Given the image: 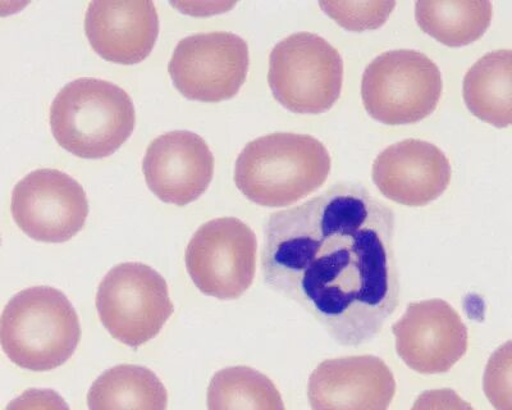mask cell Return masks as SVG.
<instances>
[{
    "label": "cell",
    "mask_w": 512,
    "mask_h": 410,
    "mask_svg": "<svg viewBox=\"0 0 512 410\" xmlns=\"http://www.w3.org/2000/svg\"><path fill=\"white\" fill-rule=\"evenodd\" d=\"M319 7L344 29L363 33L386 24L396 2H320Z\"/></svg>",
    "instance_id": "20"
},
{
    "label": "cell",
    "mask_w": 512,
    "mask_h": 410,
    "mask_svg": "<svg viewBox=\"0 0 512 410\" xmlns=\"http://www.w3.org/2000/svg\"><path fill=\"white\" fill-rule=\"evenodd\" d=\"M484 391L497 410H511V343L501 346L489 359Z\"/></svg>",
    "instance_id": "21"
},
{
    "label": "cell",
    "mask_w": 512,
    "mask_h": 410,
    "mask_svg": "<svg viewBox=\"0 0 512 410\" xmlns=\"http://www.w3.org/2000/svg\"><path fill=\"white\" fill-rule=\"evenodd\" d=\"M372 176L384 198L406 207H424L448 189L452 167L437 145L406 139L374 159Z\"/></svg>",
    "instance_id": "13"
},
{
    "label": "cell",
    "mask_w": 512,
    "mask_h": 410,
    "mask_svg": "<svg viewBox=\"0 0 512 410\" xmlns=\"http://www.w3.org/2000/svg\"><path fill=\"white\" fill-rule=\"evenodd\" d=\"M395 229L390 205L364 185L338 182L269 216L265 285L312 314L338 344L369 343L399 307Z\"/></svg>",
    "instance_id": "1"
},
{
    "label": "cell",
    "mask_w": 512,
    "mask_h": 410,
    "mask_svg": "<svg viewBox=\"0 0 512 410\" xmlns=\"http://www.w3.org/2000/svg\"><path fill=\"white\" fill-rule=\"evenodd\" d=\"M11 212L16 225L29 238L41 243H66L84 229L89 200L73 177L41 168L17 182Z\"/></svg>",
    "instance_id": "10"
},
{
    "label": "cell",
    "mask_w": 512,
    "mask_h": 410,
    "mask_svg": "<svg viewBox=\"0 0 512 410\" xmlns=\"http://www.w3.org/2000/svg\"><path fill=\"white\" fill-rule=\"evenodd\" d=\"M208 410H286L271 378L246 366L228 367L213 376Z\"/></svg>",
    "instance_id": "19"
},
{
    "label": "cell",
    "mask_w": 512,
    "mask_h": 410,
    "mask_svg": "<svg viewBox=\"0 0 512 410\" xmlns=\"http://www.w3.org/2000/svg\"><path fill=\"white\" fill-rule=\"evenodd\" d=\"M396 352L406 366L422 375L446 373L464 357L469 332L460 314L442 299L408 304L393 323Z\"/></svg>",
    "instance_id": "11"
},
{
    "label": "cell",
    "mask_w": 512,
    "mask_h": 410,
    "mask_svg": "<svg viewBox=\"0 0 512 410\" xmlns=\"http://www.w3.org/2000/svg\"><path fill=\"white\" fill-rule=\"evenodd\" d=\"M86 36L100 57L118 65H136L152 53L159 35L153 2H91Z\"/></svg>",
    "instance_id": "15"
},
{
    "label": "cell",
    "mask_w": 512,
    "mask_h": 410,
    "mask_svg": "<svg viewBox=\"0 0 512 410\" xmlns=\"http://www.w3.org/2000/svg\"><path fill=\"white\" fill-rule=\"evenodd\" d=\"M331 168V156L322 141L312 135L276 132L242 149L235 184L250 202L282 208L322 188Z\"/></svg>",
    "instance_id": "2"
},
{
    "label": "cell",
    "mask_w": 512,
    "mask_h": 410,
    "mask_svg": "<svg viewBox=\"0 0 512 410\" xmlns=\"http://www.w3.org/2000/svg\"><path fill=\"white\" fill-rule=\"evenodd\" d=\"M6 410H70V407L57 391L29 389L13 399Z\"/></svg>",
    "instance_id": "22"
},
{
    "label": "cell",
    "mask_w": 512,
    "mask_h": 410,
    "mask_svg": "<svg viewBox=\"0 0 512 410\" xmlns=\"http://www.w3.org/2000/svg\"><path fill=\"white\" fill-rule=\"evenodd\" d=\"M443 91L440 68L418 50H388L365 68L361 99L384 125H410L432 115Z\"/></svg>",
    "instance_id": "6"
},
{
    "label": "cell",
    "mask_w": 512,
    "mask_h": 410,
    "mask_svg": "<svg viewBox=\"0 0 512 410\" xmlns=\"http://www.w3.org/2000/svg\"><path fill=\"white\" fill-rule=\"evenodd\" d=\"M96 309L109 335L131 348L160 334L175 307L167 281L144 263H121L100 282Z\"/></svg>",
    "instance_id": "7"
},
{
    "label": "cell",
    "mask_w": 512,
    "mask_h": 410,
    "mask_svg": "<svg viewBox=\"0 0 512 410\" xmlns=\"http://www.w3.org/2000/svg\"><path fill=\"white\" fill-rule=\"evenodd\" d=\"M258 240L250 226L235 217L204 223L185 253L187 272L204 295L239 299L253 285Z\"/></svg>",
    "instance_id": "8"
},
{
    "label": "cell",
    "mask_w": 512,
    "mask_h": 410,
    "mask_svg": "<svg viewBox=\"0 0 512 410\" xmlns=\"http://www.w3.org/2000/svg\"><path fill=\"white\" fill-rule=\"evenodd\" d=\"M249 45L227 31L200 33L182 39L169 61L173 85L184 97L218 103L239 93L248 77Z\"/></svg>",
    "instance_id": "9"
},
{
    "label": "cell",
    "mask_w": 512,
    "mask_h": 410,
    "mask_svg": "<svg viewBox=\"0 0 512 410\" xmlns=\"http://www.w3.org/2000/svg\"><path fill=\"white\" fill-rule=\"evenodd\" d=\"M491 2L472 0H431L416 2V24L425 34L447 47H465L482 38L491 26Z\"/></svg>",
    "instance_id": "18"
},
{
    "label": "cell",
    "mask_w": 512,
    "mask_h": 410,
    "mask_svg": "<svg viewBox=\"0 0 512 410\" xmlns=\"http://www.w3.org/2000/svg\"><path fill=\"white\" fill-rule=\"evenodd\" d=\"M81 340L79 314L50 286L22 290L0 316V345L9 361L32 372L63 366Z\"/></svg>",
    "instance_id": "3"
},
{
    "label": "cell",
    "mask_w": 512,
    "mask_h": 410,
    "mask_svg": "<svg viewBox=\"0 0 512 410\" xmlns=\"http://www.w3.org/2000/svg\"><path fill=\"white\" fill-rule=\"evenodd\" d=\"M411 410H474V408L456 391L437 389L420 394Z\"/></svg>",
    "instance_id": "23"
},
{
    "label": "cell",
    "mask_w": 512,
    "mask_h": 410,
    "mask_svg": "<svg viewBox=\"0 0 512 410\" xmlns=\"http://www.w3.org/2000/svg\"><path fill=\"white\" fill-rule=\"evenodd\" d=\"M143 172L155 197L184 207L208 190L214 175V156L207 141L195 132H167L146 149Z\"/></svg>",
    "instance_id": "12"
},
{
    "label": "cell",
    "mask_w": 512,
    "mask_h": 410,
    "mask_svg": "<svg viewBox=\"0 0 512 410\" xmlns=\"http://www.w3.org/2000/svg\"><path fill=\"white\" fill-rule=\"evenodd\" d=\"M89 410H167L166 386L149 368L121 364L91 385Z\"/></svg>",
    "instance_id": "17"
},
{
    "label": "cell",
    "mask_w": 512,
    "mask_h": 410,
    "mask_svg": "<svg viewBox=\"0 0 512 410\" xmlns=\"http://www.w3.org/2000/svg\"><path fill=\"white\" fill-rule=\"evenodd\" d=\"M135 122L130 95L113 82L93 77L68 82L50 107V127L58 144L85 159L117 152L134 132Z\"/></svg>",
    "instance_id": "4"
},
{
    "label": "cell",
    "mask_w": 512,
    "mask_h": 410,
    "mask_svg": "<svg viewBox=\"0 0 512 410\" xmlns=\"http://www.w3.org/2000/svg\"><path fill=\"white\" fill-rule=\"evenodd\" d=\"M463 95L474 117L505 129L512 121V53L495 50L478 59L466 72Z\"/></svg>",
    "instance_id": "16"
},
{
    "label": "cell",
    "mask_w": 512,
    "mask_h": 410,
    "mask_svg": "<svg viewBox=\"0 0 512 410\" xmlns=\"http://www.w3.org/2000/svg\"><path fill=\"white\" fill-rule=\"evenodd\" d=\"M395 394L390 367L373 355L328 359L309 378L313 410H388Z\"/></svg>",
    "instance_id": "14"
},
{
    "label": "cell",
    "mask_w": 512,
    "mask_h": 410,
    "mask_svg": "<svg viewBox=\"0 0 512 410\" xmlns=\"http://www.w3.org/2000/svg\"><path fill=\"white\" fill-rule=\"evenodd\" d=\"M269 88L282 107L297 115H320L341 97L344 61L322 36L296 33L269 56Z\"/></svg>",
    "instance_id": "5"
}]
</instances>
